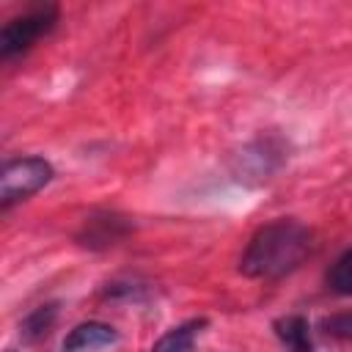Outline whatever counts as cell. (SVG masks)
Segmentation results:
<instances>
[{"label": "cell", "mask_w": 352, "mask_h": 352, "mask_svg": "<svg viewBox=\"0 0 352 352\" xmlns=\"http://www.w3.org/2000/svg\"><path fill=\"white\" fill-rule=\"evenodd\" d=\"M314 250L316 236L305 223L294 217H278L253 231L239 256V272L256 280H278L300 270L314 256Z\"/></svg>", "instance_id": "cell-1"}, {"label": "cell", "mask_w": 352, "mask_h": 352, "mask_svg": "<svg viewBox=\"0 0 352 352\" xmlns=\"http://www.w3.org/2000/svg\"><path fill=\"white\" fill-rule=\"evenodd\" d=\"M52 176H55V170H52L50 160L38 157V154L6 160L3 176H0V206L11 209L14 204L28 201L38 190H44L52 182Z\"/></svg>", "instance_id": "cell-2"}, {"label": "cell", "mask_w": 352, "mask_h": 352, "mask_svg": "<svg viewBox=\"0 0 352 352\" xmlns=\"http://www.w3.org/2000/svg\"><path fill=\"white\" fill-rule=\"evenodd\" d=\"M58 6H36L14 19H8L0 30V58L11 60L16 55H25L30 47H36L44 36L52 33L58 25Z\"/></svg>", "instance_id": "cell-3"}, {"label": "cell", "mask_w": 352, "mask_h": 352, "mask_svg": "<svg viewBox=\"0 0 352 352\" xmlns=\"http://www.w3.org/2000/svg\"><path fill=\"white\" fill-rule=\"evenodd\" d=\"M132 231V220L118 214V212H94L82 220L80 231L74 234L77 245L88 248V250H107L113 245H118L126 234Z\"/></svg>", "instance_id": "cell-4"}, {"label": "cell", "mask_w": 352, "mask_h": 352, "mask_svg": "<svg viewBox=\"0 0 352 352\" xmlns=\"http://www.w3.org/2000/svg\"><path fill=\"white\" fill-rule=\"evenodd\" d=\"M118 341V333L116 327L104 324V322H80L69 330V336L63 338L60 349L63 352H96V349H107Z\"/></svg>", "instance_id": "cell-5"}, {"label": "cell", "mask_w": 352, "mask_h": 352, "mask_svg": "<svg viewBox=\"0 0 352 352\" xmlns=\"http://www.w3.org/2000/svg\"><path fill=\"white\" fill-rule=\"evenodd\" d=\"M286 160V148L278 138L267 135V138H258L253 140L245 154H242V165L256 176V179H267L270 173L278 170V165Z\"/></svg>", "instance_id": "cell-6"}, {"label": "cell", "mask_w": 352, "mask_h": 352, "mask_svg": "<svg viewBox=\"0 0 352 352\" xmlns=\"http://www.w3.org/2000/svg\"><path fill=\"white\" fill-rule=\"evenodd\" d=\"M272 330H275V338L280 341V346L286 352H316L314 333H311V324L305 316L286 314V316L272 322Z\"/></svg>", "instance_id": "cell-7"}, {"label": "cell", "mask_w": 352, "mask_h": 352, "mask_svg": "<svg viewBox=\"0 0 352 352\" xmlns=\"http://www.w3.org/2000/svg\"><path fill=\"white\" fill-rule=\"evenodd\" d=\"M206 324H209V322H206L204 316L187 319V322L170 327L168 333H162V336L154 341L151 352H192V346H195V341H198V336L204 333Z\"/></svg>", "instance_id": "cell-8"}, {"label": "cell", "mask_w": 352, "mask_h": 352, "mask_svg": "<svg viewBox=\"0 0 352 352\" xmlns=\"http://www.w3.org/2000/svg\"><path fill=\"white\" fill-rule=\"evenodd\" d=\"M55 319H58V302H44V305H36L19 324V336L22 341L28 344H36L41 338L50 336V330L55 327Z\"/></svg>", "instance_id": "cell-9"}, {"label": "cell", "mask_w": 352, "mask_h": 352, "mask_svg": "<svg viewBox=\"0 0 352 352\" xmlns=\"http://www.w3.org/2000/svg\"><path fill=\"white\" fill-rule=\"evenodd\" d=\"M324 280H327V289H330V292L344 294V297H352V248H346V250L330 264Z\"/></svg>", "instance_id": "cell-10"}, {"label": "cell", "mask_w": 352, "mask_h": 352, "mask_svg": "<svg viewBox=\"0 0 352 352\" xmlns=\"http://www.w3.org/2000/svg\"><path fill=\"white\" fill-rule=\"evenodd\" d=\"M319 330L333 341H352V311H341V314L324 316L319 322Z\"/></svg>", "instance_id": "cell-11"}, {"label": "cell", "mask_w": 352, "mask_h": 352, "mask_svg": "<svg viewBox=\"0 0 352 352\" xmlns=\"http://www.w3.org/2000/svg\"><path fill=\"white\" fill-rule=\"evenodd\" d=\"M6 352H14V349H6Z\"/></svg>", "instance_id": "cell-12"}]
</instances>
